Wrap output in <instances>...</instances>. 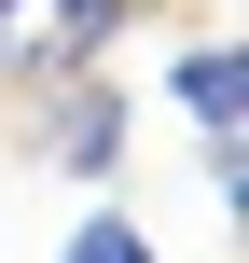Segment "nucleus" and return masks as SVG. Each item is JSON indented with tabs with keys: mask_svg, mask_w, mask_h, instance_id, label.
Listing matches in <instances>:
<instances>
[{
	"mask_svg": "<svg viewBox=\"0 0 249 263\" xmlns=\"http://www.w3.org/2000/svg\"><path fill=\"white\" fill-rule=\"evenodd\" d=\"M125 14H139V0H0V83L97 69V42H111Z\"/></svg>",
	"mask_w": 249,
	"mask_h": 263,
	"instance_id": "1",
	"label": "nucleus"
},
{
	"mask_svg": "<svg viewBox=\"0 0 249 263\" xmlns=\"http://www.w3.org/2000/svg\"><path fill=\"white\" fill-rule=\"evenodd\" d=\"M111 153H125V83L55 69V83H42V166H55V180H111Z\"/></svg>",
	"mask_w": 249,
	"mask_h": 263,
	"instance_id": "2",
	"label": "nucleus"
},
{
	"mask_svg": "<svg viewBox=\"0 0 249 263\" xmlns=\"http://www.w3.org/2000/svg\"><path fill=\"white\" fill-rule=\"evenodd\" d=\"M166 97H180V111H194V125H236V111H249V55H236V42H194V55H180V83H166Z\"/></svg>",
	"mask_w": 249,
	"mask_h": 263,
	"instance_id": "3",
	"label": "nucleus"
},
{
	"mask_svg": "<svg viewBox=\"0 0 249 263\" xmlns=\"http://www.w3.org/2000/svg\"><path fill=\"white\" fill-rule=\"evenodd\" d=\"M55 263H166V250H152V222H139V208H111V194H97V208L69 222V250H55Z\"/></svg>",
	"mask_w": 249,
	"mask_h": 263,
	"instance_id": "4",
	"label": "nucleus"
}]
</instances>
